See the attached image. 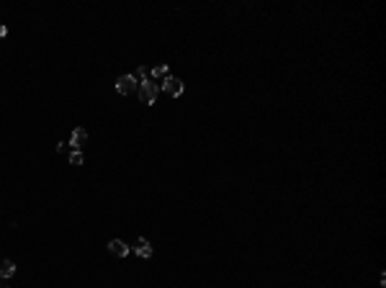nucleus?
<instances>
[{
  "label": "nucleus",
  "mask_w": 386,
  "mask_h": 288,
  "mask_svg": "<svg viewBox=\"0 0 386 288\" xmlns=\"http://www.w3.org/2000/svg\"><path fill=\"white\" fill-rule=\"evenodd\" d=\"M157 93H160V88H157L155 83H150L147 77L139 83V98H142L144 106H152V103L157 100Z\"/></svg>",
  "instance_id": "nucleus-1"
},
{
  "label": "nucleus",
  "mask_w": 386,
  "mask_h": 288,
  "mask_svg": "<svg viewBox=\"0 0 386 288\" xmlns=\"http://www.w3.org/2000/svg\"><path fill=\"white\" fill-rule=\"evenodd\" d=\"M137 88H139V83H137V77H134V75H121L116 80V90L121 96H131Z\"/></svg>",
  "instance_id": "nucleus-2"
},
{
  "label": "nucleus",
  "mask_w": 386,
  "mask_h": 288,
  "mask_svg": "<svg viewBox=\"0 0 386 288\" xmlns=\"http://www.w3.org/2000/svg\"><path fill=\"white\" fill-rule=\"evenodd\" d=\"M162 90H165L167 96H175V98H178V96H183V83H180L178 77L167 75V77H165V83H162Z\"/></svg>",
  "instance_id": "nucleus-3"
},
{
  "label": "nucleus",
  "mask_w": 386,
  "mask_h": 288,
  "mask_svg": "<svg viewBox=\"0 0 386 288\" xmlns=\"http://www.w3.org/2000/svg\"><path fill=\"white\" fill-rule=\"evenodd\" d=\"M108 252H111V255H116V257H127L129 255V245H127V242H121V239H111L108 242Z\"/></svg>",
  "instance_id": "nucleus-4"
},
{
  "label": "nucleus",
  "mask_w": 386,
  "mask_h": 288,
  "mask_svg": "<svg viewBox=\"0 0 386 288\" xmlns=\"http://www.w3.org/2000/svg\"><path fill=\"white\" fill-rule=\"evenodd\" d=\"M134 252H137L142 260H147V257H152V245L147 239H137L134 242Z\"/></svg>",
  "instance_id": "nucleus-5"
},
{
  "label": "nucleus",
  "mask_w": 386,
  "mask_h": 288,
  "mask_svg": "<svg viewBox=\"0 0 386 288\" xmlns=\"http://www.w3.org/2000/svg\"><path fill=\"white\" fill-rule=\"evenodd\" d=\"M85 142H88V131H85V129H75V131H72V139H70V147L80 152Z\"/></svg>",
  "instance_id": "nucleus-6"
},
{
  "label": "nucleus",
  "mask_w": 386,
  "mask_h": 288,
  "mask_svg": "<svg viewBox=\"0 0 386 288\" xmlns=\"http://www.w3.org/2000/svg\"><path fill=\"white\" fill-rule=\"evenodd\" d=\"M16 273V262L13 260H3L0 262V278H10Z\"/></svg>",
  "instance_id": "nucleus-7"
},
{
  "label": "nucleus",
  "mask_w": 386,
  "mask_h": 288,
  "mask_svg": "<svg viewBox=\"0 0 386 288\" xmlns=\"http://www.w3.org/2000/svg\"><path fill=\"white\" fill-rule=\"evenodd\" d=\"M152 77H157V80L167 77V67H165V64H155V67H152Z\"/></svg>",
  "instance_id": "nucleus-8"
},
{
  "label": "nucleus",
  "mask_w": 386,
  "mask_h": 288,
  "mask_svg": "<svg viewBox=\"0 0 386 288\" xmlns=\"http://www.w3.org/2000/svg\"><path fill=\"white\" fill-rule=\"evenodd\" d=\"M70 165H83V152L72 149V152H70Z\"/></svg>",
  "instance_id": "nucleus-9"
},
{
  "label": "nucleus",
  "mask_w": 386,
  "mask_h": 288,
  "mask_svg": "<svg viewBox=\"0 0 386 288\" xmlns=\"http://www.w3.org/2000/svg\"><path fill=\"white\" fill-rule=\"evenodd\" d=\"M5 33H8V29H5L3 24H0V39H3V36H5Z\"/></svg>",
  "instance_id": "nucleus-10"
},
{
  "label": "nucleus",
  "mask_w": 386,
  "mask_h": 288,
  "mask_svg": "<svg viewBox=\"0 0 386 288\" xmlns=\"http://www.w3.org/2000/svg\"><path fill=\"white\" fill-rule=\"evenodd\" d=\"M0 288H10V286H8L5 281H0Z\"/></svg>",
  "instance_id": "nucleus-11"
}]
</instances>
